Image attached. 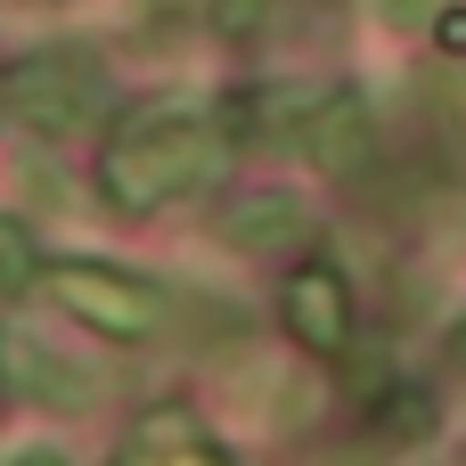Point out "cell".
I'll return each instance as SVG.
<instances>
[{
	"label": "cell",
	"mask_w": 466,
	"mask_h": 466,
	"mask_svg": "<svg viewBox=\"0 0 466 466\" xmlns=\"http://www.w3.org/2000/svg\"><path fill=\"white\" fill-rule=\"evenodd\" d=\"M213 172H221V131H213L205 115H180V106L123 123L115 147L98 156V188H106V205H123V213L172 205V197L205 188Z\"/></svg>",
	"instance_id": "cell-1"
},
{
	"label": "cell",
	"mask_w": 466,
	"mask_h": 466,
	"mask_svg": "<svg viewBox=\"0 0 466 466\" xmlns=\"http://www.w3.org/2000/svg\"><path fill=\"white\" fill-rule=\"evenodd\" d=\"M98 106H106V66H98V49L57 41V49H33V57H16V66L0 74V115H16L25 131L66 139V131H82Z\"/></svg>",
	"instance_id": "cell-2"
},
{
	"label": "cell",
	"mask_w": 466,
	"mask_h": 466,
	"mask_svg": "<svg viewBox=\"0 0 466 466\" xmlns=\"http://www.w3.org/2000/svg\"><path fill=\"white\" fill-rule=\"evenodd\" d=\"M33 279H41V295H49L66 319H82V328H98V336H115V344L156 336L164 311H172L164 287H147V279H131V270H115V262H41Z\"/></svg>",
	"instance_id": "cell-3"
},
{
	"label": "cell",
	"mask_w": 466,
	"mask_h": 466,
	"mask_svg": "<svg viewBox=\"0 0 466 466\" xmlns=\"http://www.w3.org/2000/svg\"><path fill=\"white\" fill-rule=\"evenodd\" d=\"M279 319H287V336H295L303 352L336 360V352L352 344V287H344V270H328V262H295L287 287H279Z\"/></svg>",
	"instance_id": "cell-4"
},
{
	"label": "cell",
	"mask_w": 466,
	"mask_h": 466,
	"mask_svg": "<svg viewBox=\"0 0 466 466\" xmlns=\"http://www.w3.org/2000/svg\"><path fill=\"white\" fill-rule=\"evenodd\" d=\"M303 156L319 164V172H336V180H360L369 164H377V123H369V98L360 90H319V106L303 115Z\"/></svg>",
	"instance_id": "cell-5"
},
{
	"label": "cell",
	"mask_w": 466,
	"mask_h": 466,
	"mask_svg": "<svg viewBox=\"0 0 466 466\" xmlns=\"http://www.w3.org/2000/svg\"><path fill=\"white\" fill-rule=\"evenodd\" d=\"M0 385L25 393V401H41V410H82V401L98 393V377H90L82 360L49 352L33 328H0Z\"/></svg>",
	"instance_id": "cell-6"
},
{
	"label": "cell",
	"mask_w": 466,
	"mask_h": 466,
	"mask_svg": "<svg viewBox=\"0 0 466 466\" xmlns=\"http://www.w3.org/2000/svg\"><path fill=\"white\" fill-rule=\"evenodd\" d=\"M303 238H311V213L287 188H246L221 205V246H238V254H287Z\"/></svg>",
	"instance_id": "cell-7"
},
{
	"label": "cell",
	"mask_w": 466,
	"mask_h": 466,
	"mask_svg": "<svg viewBox=\"0 0 466 466\" xmlns=\"http://www.w3.org/2000/svg\"><path fill=\"white\" fill-rule=\"evenodd\" d=\"M311 106H319L311 82H254V90H238V98L221 106V123H229L238 139H295Z\"/></svg>",
	"instance_id": "cell-8"
},
{
	"label": "cell",
	"mask_w": 466,
	"mask_h": 466,
	"mask_svg": "<svg viewBox=\"0 0 466 466\" xmlns=\"http://www.w3.org/2000/svg\"><path fill=\"white\" fill-rule=\"evenodd\" d=\"M426 434H434V401L418 385H401V393L377 401V442H426Z\"/></svg>",
	"instance_id": "cell-9"
},
{
	"label": "cell",
	"mask_w": 466,
	"mask_h": 466,
	"mask_svg": "<svg viewBox=\"0 0 466 466\" xmlns=\"http://www.w3.org/2000/svg\"><path fill=\"white\" fill-rule=\"evenodd\" d=\"M262 16H270V0H213V33H229V41H254Z\"/></svg>",
	"instance_id": "cell-10"
},
{
	"label": "cell",
	"mask_w": 466,
	"mask_h": 466,
	"mask_svg": "<svg viewBox=\"0 0 466 466\" xmlns=\"http://www.w3.org/2000/svg\"><path fill=\"white\" fill-rule=\"evenodd\" d=\"M25 270H33V254H25V238H16V229H0V287H16Z\"/></svg>",
	"instance_id": "cell-11"
},
{
	"label": "cell",
	"mask_w": 466,
	"mask_h": 466,
	"mask_svg": "<svg viewBox=\"0 0 466 466\" xmlns=\"http://www.w3.org/2000/svg\"><path fill=\"white\" fill-rule=\"evenodd\" d=\"M442 41H451V49H466V8H451V16H442Z\"/></svg>",
	"instance_id": "cell-12"
},
{
	"label": "cell",
	"mask_w": 466,
	"mask_h": 466,
	"mask_svg": "<svg viewBox=\"0 0 466 466\" xmlns=\"http://www.w3.org/2000/svg\"><path fill=\"white\" fill-rule=\"evenodd\" d=\"M451 369H466V319L451 328Z\"/></svg>",
	"instance_id": "cell-13"
},
{
	"label": "cell",
	"mask_w": 466,
	"mask_h": 466,
	"mask_svg": "<svg viewBox=\"0 0 466 466\" xmlns=\"http://www.w3.org/2000/svg\"><path fill=\"white\" fill-rule=\"evenodd\" d=\"M16 466H66V459H57V451H25Z\"/></svg>",
	"instance_id": "cell-14"
}]
</instances>
